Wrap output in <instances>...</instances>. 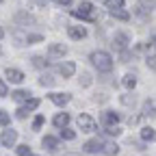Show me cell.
Segmentation results:
<instances>
[{
	"mask_svg": "<svg viewBox=\"0 0 156 156\" xmlns=\"http://www.w3.org/2000/svg\"><path fill=\"white\" fill-rule=\"evenodd\" d=\"M130 56H132V54H130L128 50H122V61H124V63H128V61H130Z\"/></svg>",
	"mask_w": 156,
	"mask_h": 156,
	"instance_id": "36",
	"label": "cell"
},
{
	"mask_svg": "<svg viewBox=\"0 0 156 156\" xmlns=\"http://www.w3.org/2000/svg\"><path fill=\"white\" fill-rule=\"evenodd\" d=\"M150 44H152V46H156V33L152 35V39H150Z\"/></svg>",
	"mask_w": 156,
	"mask_h": 156,
	"instance_id": "38",
	"label": "cell"
},
{
	"mask_svg": "<svg viewBox=\"0 0 156 156\" xmlns=\"http://www.w3.org/2000/svg\"><path fill=\"white\" fill-rule=\"evenodd\" d=\"M61 136H63L65 141H74V139H76V132L69 130V128H61Z\"/></svg>",
	"mask_w": 156,
	"mask_h": 156,
	"instance_id": "27",
	"label": "cell"
},
{
	"mask_svg": "<svg viewBox=\"0 0 156 156\" xmlns=\"http://www.w3.org/2000/svg\"><path fill=\"white\" fill-rule=\"evenodd\" d=\"M134 102H136V98H134L132 93L122 95V104H124V106H134Z\"/></svg>",
	"mask_w": 156,
	"mask_h": 156,
	"instance_id": "26",
	"label": "cell"
},
{
	"mask_svg": "<svg viewBox=\"0 0 156 156\" xmlns=\"http://www.w3.org/2000/svg\"><path fill=\"white\" fill-rule=\"evenodd\" d=\"M44 124H46V117L44 115H37L35 119H33V130H41Z\"/></svg>",
	"mask_w": 156,
	"mask_h": 156,
	"instance_id": "28",
	"label": "cell"
},
{
	"mask_svg": "<svg viewBox=\"0 0 156 156\" xmlns=\"http://www.w3.org/2000/svg\"><path fill=\"white\" fill-rule=\"evenodd\" d=\"M104 7L111 9H124V0H104Z\"/></svg>",
	"mask_w": 156,
	"mask_h": 156,
	"instance_id": "24",
	"label": "cell"
},
{
	"mask_svg": "<svg viewBox=\"0 0 156 156\" xmlns=\"http://www.w3.org/2000/svg\"><path fill=\"white\" fill-rule=\"evenodd\" d=\"M56 74L63 76V78H72V76L76 74V63H74V61H63V63H58V65H56Z\"/></svg>",
	"mask_w": 156,
	"mask_h": 156,
	"instance_id": "6",
	"label": "cell"
},
{
	"mask_svg": "<svg viewBox=\"0 0 156 156\" xmlns=\"http://www.w3.org/2000/svg\"><path fill=\"white\" fill-rule=\"evenodd\" d=\"M5 76H7V80H11V83H15V85L24 83V78H26L22 69H15V67H7V69H5Z\"/></svg>",
	"mask_w": 156,
	"mask_h": 156,
	"instance_id": "8",
	"label": "cell"
},
{
	"mask_svg": "<svg viewBox=\"0 0 156 156\" xmlns=\"http://www.w3.org/2000/svg\"><path fill=\"white\" fill-rule=\"evenodd\" d=\"M108 15L115 17V20H119V22H128V20H130V13H128L126 9H111Z\"/></svg>",
	"mask_w": 156,
	"mask_h": 156,
	"instance_id": "19",
	"label": "cell"
},
{
	"mask_svg": "<svg viewBox=\"0 0 156 156\" xmlns=\"http://www.w3.org/2000/svg\"><path fill=\"white\" fill-rule=\"evenodd\" d=\"M141 115H143V117H156V102H154V100H145Z\"/></svg>",
	"mask_w": 156,
	"mask_h": 156,
	"instance_id": "18",
	"label": "cell"
},
{
	"mask_svg": "<svg viewBox=\"0 0 156 156\" xmlns=\"http://www.w3.org/2000/svg\"><path fill=\"white\" fill-rule=\"evenodd\" d=\"M0 143H2L5 147H13V145L17 143V130H13V128H7V130H2V136H0Z\"/></svg>",
	"mask_w": 156,
	"mask_h": 156,
	"instance_id": "7",
	"label": "cell"
},
{
	"mask_svg": "<svg viewBox=\"0 0 156 156\" xmlns=\"http://www.w3.org/2000/svg\"><path fill=\"white\" fill-rule=\"evenodd\" d=\"M67 35H69L72 39H76V41H80V39L87 37V28H85V26H69V28H67Z\"/></svg>",
	"mask_w": 156,
	"mask_h": 156,
	"instance_id": "14",
	"label": "cell"
},
{
	"mask_svg": "<svg viewBox=\"0 0 156 156\" xmlns=\"http://www.w3.org/2000/svg\"><path fill=\"white\" fill-rule=\"evenodd\" d=\"M30 147L28 145H17V156H30Z\"/></svg>",
	"mask_w": 156,
	"mask_h": 156,
	"instance_id": "32",
	"label": "cell"
},
{
	"mask_svg": "<svg viewBox=\"0 0 156 156\" xmlns=\"http://www.w3.org/2000/svg\"><path fill=\"white\" fill-rule=\"evenodd\" d=\"M56 80L50 76V74H41V78H39V85H44V87H52Z\"/></svg>",
	"mask_w": 156,
	"mask_h": 156,
	"instance_id": "25",
	"label": "cell"
},
{
	"mask_svg": "<svg viewBox=\"0 0 156 156\" xmlns=\"http://www.w3.org/2000/svg\"><path fill=\"white\" fill-rule=\"evenodd\" d=\"M141 139H143L145 143H154V141H156V130L150 128V126H143V128H141Z\"/></svg>",
	"mask_w": 156,
	"mask_h": 156,
	"instance_id": "17",
	"label": "cell"
},
{
	"mask_svg": "<svg viewBox=\"0 0 156 156\" xmlns=\"http://www.w3.org/2000/svg\"><path fill=\"white\" fill-rule=\"evenodd\" d=\"M104 132H106L108 136H119V134H122V128H119V126H106Z\"/></svg>",
	"mask_w": 156,
	"mask_h": 156,
	"instance_id": "29",
	"label": "cell"
},
{
	"mask_svg": "<svg viewBox=\"0 0 156 156\" xmlns=\"http://www.w3.org/2000/svg\"><path fill=\"white\" fill-rule=\"evenodd\" d=\"M0 5H2V0H0Z\"/></svg>",
	"mask_w": 156,
	"mask_h": 156,
	"instance_id": "40",
	"label": "cell"
},
{
	"mask_svg": "<svg viewBox=\"0 0 156 156\" xmlns=\"http://www.w3.org/2000/svg\"><path fill=\"white\" fill-rule=\"evenodd\" d=\"M102 152L104 154H108V156H113V154H117V152H119V145H117V143H104V147H102Z\"/></svg>",
	"mask_w": 156,
	"mask_h": 156,
	"instance_id": "22",
	"label": "cell"
},
{
	"mask_svg": "<svg viewBox=\"0 0 156 156\" xmlns=\"http://www.w3.org/2000/svg\"><path fill=\"white\" fill-rule=\"evenodd\" d=\"M128 44H130V35H128V33L119 30V33L113 35V44H111V46H113L115 50H119V52H122V50H128Z\"/></svg>",
	"mask_w": 156,
	"mask_h": 156,
	"instance_id": "4",
	"label": "cell"
},
{
	"mask_svg": "<svg viewBox=\"0 0 156 156\" xmlns=\"http://www.w3.org/2000/svg\"><path fill=\"white\" fill-rule=\"evenodd\" d=\"M41 145H44L48 152H56V150H58V139H56V136H50V134H46L44 139H41Z\"/></svg>",
	"mask_w": 156,
	"mask_h": 156,
	"instance_id": "15",
	"label": "cell"
},
{
	"mask_svg": "<svg viewBox=\"0 0 156 156\" xmlns=\"http://www.w3.org/2000/svg\"><path fill=\"white\" fill-rule=\"evenodd\" d=\"M37 20L30 15V13H26V11H17L15 13V24L17 26H28V24H35Z\"/></svg>",
	"mask_w": 156,
	"mask_h": 156,
	"instance_id": "11",
	"label": "cell"
},
{
	"mask_svg": "<svg viewBox=\"0 0 156 156\" xmlns=\"http://www.w3.org/2000/svg\"><path fill=\"white\" fill-rule=\"evenodd\" d=\"M5 37V30H2V26H0V39H2Z\"/></svg>",
	"mask_w": 156,
	"mask_h": 156,
	"instance_id": "39",
	"label": "cell"
},
{
	"mask_svg": "<svg viewBox=\"0 0 156 156\" xmlns=\"http://www.w3.org/2000/svg\"><path fill=\"white\" fill-rule=\"evenodd\" d=\"M30 61H33V67H37V69H44V67H48V61H46L44 56H33Z\"/></svg>",
	"mask_w": 156,
	"mask_h": 156,
	"instance_id": "23",
	"label": "cell"
},
{
	"mask_svg": "<svg viewBox=\"0 0 156 156\" xmlns=\"http://www.w3.org/2000/svg\"><path fill=\"white\" fill-rule=\"evenodd\" d=\"M30 156H35V154H30Z\"/></svg>",
	"mask_w": 156,
	"mask_h": 156,
	"instance_id": "41",
	"label": "cell"
},
{
	"mask_svg": "<svg viewBox=\"0 0 156 156\" xmlns=\"http://www.w3.org/2000/svg\"><path fill=\"white\" fill-rule=\"evenodd\" d=\"M48 98H50V102L56 104V106H65V104L72 100V95H69V93H50Z\"/></svg>",
	"mask_w": 156,
	"mask_h": 156,
	"instance_id": "13",
	"label": "cell"
},
{
	"mask_svg": "<svg viewBox=\"0 0 156 156\" xmlns=\"http://www.w3.org/2000/svg\"><path fill=\"white\" fill-rule=\"evenodd\" d=\"M39 41H44V37H41V35H28V33H26V44H28V46L39 44Z\"/></svg>",
	"mask_w": 156,
	"mask_h": 156,
	"instance_id": "30",
	"label": "cell"
},
{
	"mask_svg": "<svg viewBox=\"0 0 156 156\" xmlns=\"http://www.w3.org/2000/svg\"><path fill=\"white\" fill-rule=\"evenodd\" d=\"M72 15H74V17H78V20H87V22H93V20H95L93 5H91V2H87V0H85V2H80V7H78V9H74V11H72Z\"/></svg>",
	"mask_w": 156,
	"mask_h": 156,
	"instance_id": "2",
	"label": "cell"
},
{
	"mask_svg": "<svg viewBox=\"0 0 156 156\" xmlns=\"http://www.w3.org/2000/svg\"><path fill=\"white\" fill-rule=\"evenodd\" d=\"M9 95V87H7V83L0 78V98H7Z\"/></svg>",
	"mask_w": 156,
	"mask_h": 156,
	"instance_id": "34",
	"label": "cell"
},
{
	"mask_svg": "<svg viewBox=\"0 0 156 156\" xmlns=\"http://www.w3.org/2000/svg\"><path fill=\"white\" fill-rule=\"evenodd\" d=\"M30 95H33V93H30V91H26V89H17V91H13V93H11V98H13L15 102H26Z\"/></svg>",
	"mask_w": 156,
	"mask_h": 156,
	"instance_id": "20",
	"label": "cell"
},
{
	"mask_svg": "<svg viewBox=\"0 0 156 156\" xmlns=\"http://www.w3.org/2000/svg\"><path fill=\"white\" fill-rule=\"evenodd\" d=\"M95 128H98V124L91 115H87V113L78 115V130L80 132H95Z\"/></svg>",
	"mask_w": 156,
	"mask_h": 156,
	"instance_id": "3",
	"label": "cell"
},
{
	"mask_svg": "<svg viewBox=\"0 0 156 156\" xmlns=\"http://www.w3.org/2000/svg\"><path fill=\"white\" fill-rule=\"evenodd\" d=\"M145 63H147V67H150V69H154V72H156V54H147Z\"/></svg>",
	"mask_w": 156,
	"mask_h": 156,
	"instance_id": "33",
	"label": "cell"
},
{
	"mask_svg": "<svg viewBox=\"0 0 156 156\" xmlns=\"http://www.w3.org/2000/svg\"><path fill=\"white\" fill-rule=\"evenodd\" d=\"M91 85V76L87 72H83V87H89Z\"/></svg>",
	"mask_w": 156,
	"mask_h": 156,
	"instance_id": "35",
	"label": "cell"
},
{
	"mask_svg": "<svg viewBox=\"0 0 156 156\" xmlns=\"http://www.w3.org/2000/svg\"><path fill=\"white\" fill-rule=\"evenodd\" d=\"M54 2H56L58 7H69V5H72V0H54Z\"/></svg>",
	"mask_w": 156,
	"mask_h": 156,
	"instance_id": "37",
	"label": "cell"
},
{
	"mask_svg": "<svg viewBox=\"0 0 156 156\" xmlns=\"http://www.w3.org/2000/svg\"><path fill=\"white\" fill-rule=\"evenodd\" d=\"M39 106V100H37V98H28V100L22 104V106H20L17 111H15V115H17V119H24V117L30 113V111H35Z\"/></svg>",
	"mask_w": 156,
	"mask_h": 156,
	"instance_id": "5",
	"label": "cell"
},
{
	"mask_svg": "<svg viewBox=\"0 0 156 156\" xmlns=\"http://www.w3.org/2000/svg\"><path fill=\"white\" fill-rule=\"evenodd\" d=\"M122 85H124L128 91H132V89L136 87V76H134V74H126L124 80H122Z\"/></svg>",
	"mask_w": 156,
	"mask_h": 156,
	"instance_id": "21",
	"label": "cell"
},
{
	"mask_svg": "<svg viewBox=\"0 0 156 156\" xmlns=\"http://www.w3.org/2000/svg\"><path fill=\"white\" fill-rule=\"evenodd\" d=\"M119 119H122L119 113H115V111H104V113H102V124H104V126H117V124H119Z\"/></svg>",
	"mask_w": 156,
	"mask_h": 156,
	"instance_id": "12",
	"label": "cell"
},
{
	"mask_svg": "<svg viewBox=\"0 0 156 156\" xmlns=\"http://www.w3.org/2000/svg\"><path fill=\"white\" fill-rule=\"evenodd\" d=\"M102 147H104V141L102 139H89L85 145H83V150L87 152V154H98V152H102Z\"/></svg>",
	"mask_w": 156,
	"mask_h": 156,
	"instance_id": "10",
	"label": "cell"
},
{
	"mask_svg": "<svg viewBox=\"0 0 156 156\" xmlns=\"http://www.w3.org/2000/svg\"><path fill=\"white\" fill-rule=\"evenodd\" d=\"M91 63L98 67V72L108 74V72L113 69V56H111L108 52H104V50H95V52L91 54Z\"/></svg>",
	"mask_w": 156,
	"mask_h": 156,
	"instance_id": "1",
	"label": "cell"
},
{
	"mask_svg": "<svg viewBox=\"0 0 156 156\" xmlns=\"http://www.w3.org/2000/svg\"><path fill=\"white\" fill-rule=\"evenodd\" d=\"M52 124L61 130V128H67V124H69V115L67 113H56L54 115V119H52Z\"/></svg>",
	"mask_w": 156,
	"mask_h": 156,
	"instance_id": "16",
	"label": "cell"
},
{
	"mask_svg": "<svg viewBox=\"0 0 156 156\" xmlns=\"http://www.w3.org/2000/svg\"><path fill=\"white\" fill-rule=\"evenodd\" d=\"M67 54V46L63 44H50L48 46V56L50 58H63Z\"/></svg>",
	"mask_w": 156,
	"mask_h": 156,
	"instance_id": "9",
	"label": "cell"
},
{
	"mask_svg": "<svg viewBox=\"0 0 156 156\" xmlns=\"http://www.w3.org/2000/svg\"><path fill=\"white\" fill-rule=\"evenodd\" d=\"M9 122H11L9 113L7 111H0V126H9Z\"/></svg>",
	"mask_w": 156,
	"mask_h": 156,
	"instance_id": "31",
	"label": "cell"
}]
</instances>
